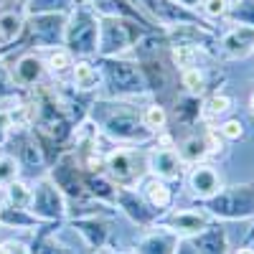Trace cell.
<instances>
[{
    "label": "cell",
    "mask_w": 254,
    "mask_h": 254,
    "mask_svg": "<svg viewBox=\"0 0 254 254\" xmlns=\"http://www.w3.org/2000/svg\"><path fill=\"white\" fill-rule=\"evenodd\" d=\"M176 117L186 125H196L203 120V97L201 94H183L176 99Z\"/></svg>",
    "instance_id": "16"
},
{
    "label": "cell",
    "mask_w": 254,
    "mask_h": 254,
    "mask_svg": "<svg viewBox=\"0 0 254 254\" xmlns=\"http://www.w3.org/2000/svg\"><path fill=\"white\" fill-rule=\"evenodd\" d=\"M219 54L224 59H247L249 54H254V28L249 26H231L221 41H219Z\"/></svg>",
    "instance_id": "7"
},
{
    "label": "cell",
    "mask_w": 254,
    "mask_h": 254,
    "mask_svg": "<svg viewBox=\"0 0 254 254\" xmlns=\"http://www.w3.org/2000/svg\"><path fill=\"white\" fill-rule=\"evenodd\" d=\"M234 254H254V249H252L249 244H244V247H239V249H237Z\"/></svg>",
    "instance_id": "36"
},
{
    "label": "cell",
    "mask_w": 254,
    "mask_h": 254,
    "mask_svg": "<svg viewBox=\"0 0 254 254\" xmlns=\"http://www.w3.org/2000/svg\"><path fill=\"white\" fill-rule=\"evenodd\" d=\"M137 38V31L130 20L125 18H102L99 23V41L97 49L107 56H115L125 49L132 46V41Z\"/></svg>",
    "instance_id": "3"
},
{
    "label": "cell",
    "mask_w": 254,
    "mask_h": 254,
    "mask_svg": "<svg viewBox=\"0 0 254 254\" xmlns=\"http://www.w3.org/2000/svg\"><path fill=\"white\" fill-rule=\"evenodd\" d=\"M66 51L69 54H94L97 51V41H99V20L92 15V10L79 8L71 20L66 23Z\"/></svg>",
    "instance_id": "2"
},
{
    "label": "cell",
    "mask_w": 254,
    "mask_h": 254,
    "mask_svg": "<svg viewBox=\"0 0 254 254\" xmlns=\"http://www.w3.org/2000/svg\"><path fill=\"white\" fill-rule=\"evenodd\" d=\"M18 181V160L13 155H0V188H8Z\"/></svg>",
    "instance_id": "30"
},
{
    "label": "cell",
    "mask_w": 254,
    "mask_h": 254,
    "mask_svg": "<svg viewBox=\"0 0 254 254\" xmlns=\"http://www.w3.org/2000/svg\"><path fill=\"white\" fill-rule=\"evenodd\" d=\"M107 173L120 186H132L142 176V171L137 168V158L132 153H127V150H115L107 158Z\"/></svg>",
    "instance_id": "11"
},
{
    "label": "cell",
    "mask_w": 254,
    "mask_h": 254,
    "mask_svg": "<svg viewBox=\"0 0 254 254\" xmlns=\"http://www.w3.org/2000/svg\"><path fill=\"white\" fill-rule=\"evenodd\" d=\"M33 36L44 46H59L66 33V18L61 13H38L33 18Z\"/></svg>",
    "instance_id": "10"
},
{
    "label": "cell",
    "mask_w": 254,
    "mask_h": 254,
    "mask_svg": "<svg viewBox=\"0 0 254 254\" xmlns=\"http://www.w3.org/2000/svg\"><path fill=\"white\" fill-rule=\"evenodd\" d=\"M46 66H49L54 74H64V71H69V69L74 66V59H71V54H69L66 49H56V51H51Z\"/></svg>",
    "instance_id": "29"
},
{
    "label": "cell",
    "mask_w": 254,
    "mask_h": 254,
    "mask_svg": "<svg viewBox=\"0 0 254 254\" xmlns=\"http://www.w3.org/2000/svg\"><path fill=\"white\" fill-rule=\"evenodd\" d=\"M104 127L120 140H142V137H150L153 132L142 125V117L135 112H117L110 115L104 120Z\"/></svg>",
    "instance_id": "9"
},
{
    "label": "cell",
    "mask_w": 254,
    "mask_h": 254,
    "mask_svg": "<svg viewBox=\"0 0 254 254\" xmlns=\"http://www.w3.org/2000/svg\"><path fill=\"white\" fill-rule=\"evenodd\" d=\"M252 76H254V74H252Z\"/></svg>",
    "instance_id": "40"
},
{
    "label": "cell",
    "mask_w": 254,
    "mask_h": 254,
    "mask_svg": "<svg viewBox=\"0 0 254 254\" xmlns=\"http://www.w3.org/2000/svg\"><path fill=\"white\" fill-rule=\"evenodd\" d=\"M0 254H26V247L15 242H3L0 244Z\"/></svg>",
    "instance_id": "33"
},
{
    "label": "cell",
    "mask_w": 254,
    "mask_h": 254,
    "mask_svg": "<svg viewBox=\"0 0 254 254\" xmlns=\"http://www.w3.org/2000/svg\"><path fill=\"white\" fill-rule=\"evenodd\" d=\"M190 242H193V247L201 254H226V249H229L226 231L221 226H208V229L201 231V234L190 237Z\"/></svg>",
    "instance_id": "13"
},
{
    "label": "cell",
    "mask_w": 254,
    "mask_h": 254,
    "mask_svg": "<svg viewBox=\"0 0 254 254\" xmlns=\"http://www.w3.org/2000/svg\"><path fill=\"white\" fill-rule=\"evenodd\" d=\"M181 87L186 89V94H201L203 87H206V74L201 66H193V69H186L181 71Z\"/></svg>",
    "instance_id": "25"
},
{
    "label": "cell",
    "mask_w": 254,
    "mask_h": 254,
    "mask_svg": "<svg viewBox=\"0 0 254 254\" xmlns=\"http://www.w3.org/2000/svg\"><path fill=\"white\" fill-rule=\"evenodd\" d=\"M147 168H150L153 178H160L168 183V181H181L186 163L181 160V155L173 145H163V147H155L147 155Z\"/></svg>",
    "instance_id": "5"
},
{
    "label": "cell",
    "mask_w": 254,
    "mask_h": 254,
    "mask_svg": "<svg viewBox=\"0 0 254 254\" xmlns=\"http://www.w3.org/2000/svg\"><path fill=\"white\" fill-rule=\"evenodd\" d=\"M71 74H74V87H79V89H84V92L97 89L99 74H97V69L92 66V64H87V61H76L74 66H71Z\"/></svg>",
    "instance_id": "21"
},
{
    "label": "cell",
    "mask_w": 254,
    "mask_h": 254,
    "mask_svg": "<svg viewBox=\"0 0 254 254\" xmlns=\"http://www.w3.org/2000/svg\"><path fill=\"white\" fill-rule=\"evenodd\" d=\"M140 117H142V125L153 135L155 132H163L165 125H168V112H165V107H160V104H150V107H145V112Z\"/></svg>",
    "instance_id": "24"
},
{
    "label": "cell",
    "mask_w": 254,
    "mask_h": 254,
    "mask_svg": "<svg viewBox=\"0 0 254 254\" xmlns=\"http://www.w3.org/2000/svg\"><path fill=\"white\" fill-rule=\"evenodd\" d=\"M249 115H252V117H254V92H252V94H249Z\"/></svg>",
    "instance_id": "37"
},
{
    "label": "cell",
    "mask_w": 254,
    "mask_h": 254,
    "mask_svg": "<svg viewBox=\"0 0 254 254\" xmlns=\"http://www.w3.org/2000/svg\"><path fill=\"white\" fill-rule=\"evenodd\" d=\"M8 201L10 206H18V208H31V201H33V190L20 183V181H13L8 186Z\"/></svg>",
    "instance_id": "26"
},
{
    "label": "cell",
    "mask_w": 254,
    "mask_h": 254,
    "mask_svg": "<svg viewBox=\"0 0 254 254\" xmlns=\"http://www.w3.org/2000/svg\"><path fill=\"white\" fill-rule=\"evenodd\" d=\"M142 193H145V201L150 203V208H155V211H163V208H168L173 203V190L168 188V183L160 181V178L147 181L145 188H142Z\"/></svg>",
    "instance_id": "17"
},
{
    "label": "cell",
    "mask_w": 254,
    "mask_h": 254,
    "mask_svg": "<svg viewBox=\"0 0 254 254\" xmlns=\"http://www.w3.org/2000/svg\"><path fill=\"white\" fill-rule=\"evenodd\" d=\"M173 3H178V5H183L188 10H198L203 5V0H173Z\"/></svg>",
    "instance_id": "35"
},
{
    "label": "cell",
    "mask_w": 254,
    "mask_h": 254,
    "mask_svg": "<svg viewBox=\"0 0 254 254\" xmlns=\"http://www.w3.org/2000/svg\"><path fill=\"white\" fill-rule=\"evenodd\" d=\"M20 28H23V20L15 13H5L0 15V36H3V44H10V41L18 38Z\"/></svg>",
    "instance_id": "28"
},
{
    "label": "cell",
    "mask_w": 254,
    "mask_h": 254,
    "mask_svg": "<svg viewBox=\"0 0 254 254\" xmlns=\"http://www.w3.org/2000/svg\"><path fill=\"white\" fill-rule=\"evenodd\" d=\"M203 208L211 219L242 221L254 216V183H234L221 188L216 196L203 201Z\"/></svg>",
    "instance_id": "1"
},
{
    "label": "cell",
    "mask_w": 254,
    "mask_h": 254,
    "mask_svg": "<svg viewBox=\"0 0 254 254\" xmlns=\"http://www.w3.org/2000/svg\"><path fill=\"white\" fill-rule=\"evenodd\" d=\"M41 74H44V61H41L38 56H23L18 64H15V81L18 84H36L41 79Z\"/></svg>",
    "instance_id": "18"
},
{
    "label": "cell",
    "mask_w": 254,
    "mask_h": 254,
    "mask_svg": "<svg viewBox=\"0 0 254 254\" xmlns=\"http://www.w3.org/2000/svg\"><path fill=\"white\" fill-rule=\"evenodd\" d=\"M216 132L221 135L224 142H237V140L244 137V122L242 120H224Z\"/></svg>",
    "instance_id": "31"
},
{
    "label": "cell",
    "mask_w": 254,
    "mask_h": 254,
    "mask_svg": "<svg viewBox=\"0 0 254 254\" xmlns=\"http://www.w3.org/2000/svg\"><path fill=\"white\" fill-rule=\"evenodd\" d=\"M188 188L198 201H208L211 196H216L219 190L224 188L221 176L214 165L208 163H198V165H190V173H188Z\"/></svg>",
    "instance_id": "6"
},
{
    "label": "cell",
    "mask_w": 254,
    "mask_h": 254,
    "mask_svg": "<svg viewBox=\"0 0 254 254\" xmlns=\"http://www.w3.org/2000/svg\"><path fill=\"white\" fill-rule=\"evenodd\" d=\"M94 8H99L107 18H122V15L140 18V10L135 5H130L127 0H94Z\"/></svg>",
    "instance_id": "23"
},
{
    "label": "cell",
    "mask_w": 254,
    "mask_h": 254,
    "mask_svg": "<svg viewBox=\"0 0 254 254\" xmlns=\"http://www.w3.org/2000/svg\"><path fill=\"white\" fill-rule=\"evenodd\" d=\"M178 155L186 165H198L206 163L208 155H214V145H211L208 132L206 135H190L178 145Z\"/></svg>",
    "instance_id": "12"
},
{
    "label": "cell",
    "mask_w": 254,
    "mask_h": 254,
    "mask_svg": "<svg viewBox=\"0 0 254 254\" xmlns=\"http://www.w3.org/2000/svg\"><path fill=\"white\" fill-rule=\"evenodd\" d=\"M226 20L231 26H249V28H254V0H231Z\"/></svg>",
    "instance_id": "19"
},
{
    "label": "cell",
    "mask_w": 254,
    "mask_h": 254,
    "mask_svg": "<svg viewBox=\"0 0 254 254\" xmlns=\"http://www.w3.org/2000/svg\"><path fill=\"white\" fill-rule=\"evenodd\" d=\"M201 54H203V51H198V49H193V46H171V64H173L178 71L193 69V66H198Z\"/></svg>",
    "instance_id": "22"
},
{
    "label": "cell",
    "mask_w": 254,
    "mask_h": 254,
    "mask_svg": "<svg viewBox=\"0 0 254 254\" xmlns=\"http://www.w3.org/2000/svg\"><path fill=\"white\" fill-rule=\"evenodd\" d=\"M231 107H234V99H231L226 92H214L203 99V120H214L226 115Z\"/></svg>",
    "instance_id": "20"
},
{
    "label": "cell",
    "mask_w": 254,
    "mask_h": 254,
    "mask_svg": "<svg viewBox=\"0 0 254 254\" xmlns=\"http://www.w3.org/2000/svg\"><path fill=\"white\" fill-rule=\"evenodd\" d=\"M28 13L36 15V13H56L59 8L66 5V0H28Z\"/></svg>",
    "instance_id": "32"
},
{
    "label": "cell",
    "mask_w": 254,
    "mask_h": 254,
    "mask_svg": "<svg viewBox=\"0 0 254 254\" xmlns=\"http://www.w3.org/2000/svg\"><path fill=\"white\" fill-rule=\"evenodd\" d=\"M31 208L41 216H61L64 214V206H61V198L56 193V188H51L49 183L38 186L33 190V201H31Z\"/></svg>",
    "instance_id": "14"
},
{
    "label": "cell",
    "mask_w": 254,
    "mask_h": 254,
    "mask_svg": "<svg viewBox=\"0 0 254 254\" xmlns=\"http://www.w3.org/2000/svg\"><path fill=\"white\" fill-rule=\"evenodd\" d=\"M211 221L214 219L206 214V208H178L168 214V219L163 221V229L176 234L178 239H190L201 234L203 229H208Z\"/></svg>",
    "instance_id": "4"
},
{
    "label": "cell",
    "mask_w": 254,
    "mask_h": 254,
    "mask_svg": "<svg viewBox=\"0 0 254 254\" xmlns=\"http://www.w3.org/2000/svg\"><path fill=\"white\" fill-rule=\"evenodd\" d=\"M247 242H254V226L249 229V234H247Z\"/></svg>",
    "instance_id": "38"
},
{
    "label": "cell",
    "mask_w": 254,
    "mask_h": 254,
    "mask_svg": "<svg viewBox=\"0 0 254 254\" xmlns=\"http://www.w3.org/2000/svg\"><path fill=\"white\" fill-rule=\"evenodd\" d=\"M178 237L171 234V231H155V234L145 237L137 247V254H176L178 249Z\"/></svg>",
    "instance_id": "15"
},
{
    "label": "cell",
    "mask_w": 254,
    "mask_h": 254,
    "mask_svg": "<svg viewBox=\"0 0 254 254\" xmlns=\"http://www.w3.org/2000/svg\"><path fill=\"white\" fill-rule=\"evenodd\" d=\"M23 3H28V0H23Z\"/></svg>",
    "instance_id": "39"
},
{
    "label": "cell",
    "mask_w": 254,
    "mask_h": 254,
    "mask_svg": "<svg viewBox=\"0 0 254 254\" xmlns=\"http://www.w3.org/2000/svg\"><path fill=\"white\" fill-rule=\"evenodd\" d=\"M229 8H231V0H203V5L198 10L211 23V20H226Z\"/></svg>",
    "instance_id": "27"
},
{
    "label": "cell",
    "mask_w": 254,
    "mask_h": 254,
    "mask_svg": "<svg viewBox=\"0 0 254 254\" xmlns=\"http://www.w3.org/2000/svg\"><path fill=\"white\" fill-rule=\"evenodd\" d=\"M107 76H110V84L120 92H130V94L145 92V79H142L140 69L130 61L110 59L107 61Z\"/></svg>",
    "instance_id": "8"
},
{
    "label": "cell",
    "mask_w": 254,
    "mask_h": 254,
    "mask_svg": "<svg viewBox=\"0 0 254 254\" xmlns=\"http://www.w3.org/2000/svg\"><path fill=\"white\" fill-rule=\"evenodd\" d=\"M176 254H201V252L193 247V242H190V239H181V242H178Z\"/></svg>",
    "instance_id": "34"
}]
</instances>
